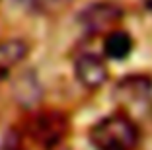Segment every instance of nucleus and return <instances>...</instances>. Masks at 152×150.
Here are the masks:
<instances>
[{
	"label": "nucleus",
	"mask_w": 152,
	"mask_h": 150,
	"mask_svg": "<svg viewBox=\"0 0 152 150\" xmlns=\"http://www.w3.org/2000/svg\"><path fill=\"white\" fill-rule=\"evenodd\" d=\"M140 131L125 111L105 115L90 129V142L96 150H134Z\"/></svg>",
	"instance_id": "1"
},
{
	"label": "nucleus",
	"mask_w": 152,
	"mask_h": 150,
	"mask_svg": "<svg viewBox=\"0 0 152 150\" xmlns=\"http://www.w3.org/2000/svg\"><path fill=\"white\" fill-rule=\"evenodd\" d=\"M125 12L119 4L102 0L86 6L78 16V23L86 31V35H107L109 31L121 27Z\"/></svg>",
	"instance_id": "3"
},
{
	"label": "nucleus",
	"mask_w": 152,
	"mask_h": 150,
	"mask_svg": "<svg viewBox=\"0 0 152 150\" xmlns=\"http://www.w3.org/2000/svg\"><path fill=\"white\" fill-rule=\"evenodd\" d=\"M146 6H148V8L152 10V0H148V2H146Z\"/></svg>",
	"instance_id": "10"
},
{
	"label": "nucleus",
	"mask_w": 152,
	"mask_h": 150,
	"mask_svg": "<svg viewBox=\"0 0 152 150\" xmlns=\"http://www.w3.org/2000/svg\"><path fill=\"white\" fill-rule=\"evenodd\" d=\"M74 74L86 90H98L107 82L109 66L98 53H82L74 61Z\"/></svg>",
	"instance_id": "4"
},
{
	"label": "nucleus",
	"mask_w": 152,
	"mask_h": 150,
	"mask_svg": "<svg viewBox=\"0 0 152 150\" xmlns=\"http://www.w3.org/2000/svg\"><path fill=\"white\" fill-rule=\"evenodd\" d=\"M134 49V39L129 31L123 27L109 31L107 35H103V53L107 59L113 61H125Z\"/></svg>",
	"instance_id": "7"
},
{
	"label": "nucleus",
	"mask_w": 152,
	"mask_h": 150,
	"mask_svg": "<svg viewBox=\"0 0 152 150\" xmlns=\"http://www.w3.org/2000/svg\"><path fill=\"white\" fill-rule=\"evenodd\" d=\"M14 92H16L18 102L23 103V105H33L41 97L39 82L33 78V74H23L22 78L18 80V84L14 86Z\"/></svg>",
	"instance_id": "8"
},
{
	"label": "nucleus",
	"mask_w": 152,
	"mask_h": 150,
	"mask_svg": "<svg viewBox=\"0 0 152 150\" xmlns=\"http://www.w3.org/2000/svg\"><path fill=\"white\" fill-rule=\"evenodd\" d=\"M29 55V43L20 37L0 41V74H6L23 62Z\"/></svg>",
	"instance_id": "6"
},
{
	"label": "nucleus",
	"mask_w": 152,
	"mask_h": 150,
	"mask_svg": "<svg viewBox=\"0 0 152 150\" xmlns=\"http://www.w3.org/2000/svg\"><path fill=\"white\" fill-rule=\"evenodd\" d=\"M152 94V78L144 74H129L115 86V97L125 103L146 102Z\"/></svg>",
	"instance_id": "5"
},
{
	"label": "nucleus",
	"mask_w": 152,
	"mask_h": 150,
	"mask_svg": "<svg viewBox=\"0 0 152 150\" xmlns=\"http://www.w3.org/2000/svg\"><path fill=\"white\" fill-rule=\"evenodd\" d=\"M70 132L68 115L58 109L39 111L29 123V137L43 150H55Z\"/></svg>",
	"instance_id": "2"
},
{
	"label": "nucleus",
	"mask_w": 152,
	"mask_h": 150,
	"mask_svg": "<svg viewBox=\"0 0 152 150\" xmlns=\"http://www.w3.org/2000/svg\"><path fill=\"white\" fill-rule=\"evenodd\" d=\"M23 8L31 10V12L37 14H58L63 12L72 0H18Z\"/></svg>",
	"instance_id": "9"
}]
</instances>
